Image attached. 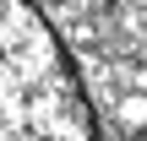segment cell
Wrapping results in <instances>:
<instances>
[{
	"instance_id": "cell-1",
	"label": "cell",
	"mask_w": 147,
	"mask_h": 141,
	"mask_svg": "<svg viewBox=\"0 0 147 141\" xmlns=\"http://www.w3.org/2000/svg\"><path fill=\"white\" fill-rule=\"evenodd\" d=\"M0 141H104L71 49L33 0H0Z\"/></svg>"
}]
</instances>
